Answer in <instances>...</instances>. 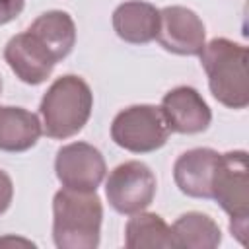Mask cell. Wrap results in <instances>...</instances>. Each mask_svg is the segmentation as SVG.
I'll list each match as a JSON object with an SVG mask.
<instances>
[{
  "label": "cell",
  "mask_w": 249,
  "mask_h": 249,
  "mask_svg": "<svg viewBox=\"0 0 249 249\" xmlns=\"http://www.w3.org/2000/svg\"><path fill=\"white\" fill-rule=\"evenodd\" d=\"M0 91H2V78H0Z\"/></svg>",
  "instance_id": "cell-20"
},
{
  "label": "cell",
  "mask_w": 249,
  "mask_h": 249,
  "mask_svg": "<svg viewBox=\"0 0 249 249\" xmlns=\"http://www.w3.org/2000/svg\"><path fill=\"white\" fill-rule=\"evenodd\" d=\"M4 58L12 72L21 82L31 86L45 82L56 64L53 54L29 31L18 33L8 41L4 49Z\"/></svg>",
  "instance_id": "cell-10"
},
{
  "label": "cell",
  "mask_w": 249,
  "mask_h": 249,
  "mask_svg": "<svg viewBox=\"0 0 249 249\" xmlns=\"http://www.w3.org/2000/svg\"><path fill=\"white\" fill-rule=\"evenodd\" d=\"M41 132L37 115L21 107H0V150L25 152L35 146Z\"/></svg>",
  "instance_id": "cell-14"
},
{
  "label": "cell",
  "mask_w": 249,
  "mask_h": 249,
  "mask_svg": "<svg viewBox=\"0 0 249 249\" xmlns=\"http://www.w3.org/2000/svg\"><path fill=\"white\" fill-rule=\"evenodd\" d=\"M93 95L89 86L74 74L56 78L41 99V128L51 138H70L78 134L91 115Z\"/></svg>",
  "instance_id": "cell-3"
},
{
  "label": "cell",
  "mask_w": 249,
  "mask_h": 249,
  "mask_svg": "<svg viewBox=\"0 0 249 249\" xmlns=\"http://www.w3.org/2000/svg\"><path fill=\"white\" fill-rule=\"evenodd\" d=\"M103 206L95 191L62 189L53 198V239L58 249L99 245Z\"/></svg>",
  "instance_id": "cell-1"
},
{
  "label": "cell",
  "mask_w": 249,
  "mask_h": 249,
  "mask_svg": "<svg viewBox=\"0 0 249 249\" xmlns=\"http://www.w3.org/2000/svg\"><path fill=\"white\" fill-rule=\"evenodd\" d=\"M161 113L169 132L196 134L208 128L212 113L202 95L189 86H179L167 91L161 99Z\"/></svg>",
  "instance_id": "cell-9"
},
{
  "label": "cell",
  "mask_w": 249,
  "mask_h": 249,
  "mask_svg": "<svg viewBox=\"0 0 249 249\" xmlns=\"http://www.w3.org/2000/svg\"><path fill=\"white\" fill-rule=\"evenodd\" d=\"M25 0H0V25L16 19L23 10Z\"/></svg>",
  "instance_id": "cell-17"
},
{
  "label": "cell",
  "mask_w": 249,
  "mask_h": 249,
  "mask_svg": "<svg viewBox=\"0 0 249 249\" xmlns=\"http://www.w3.org/2000/svg\"><path fill=\"white\" fill-rule=\"evenodd\" d=\"M124 245L128 249H167L171 243V228L161 216L136 212L124 230Z\"/></svg>",
  "instance_id": "cell-16"
},
{
  "label": "cell",
  "mask_w": 249,
  "mask_h": 249,
  "mask_svg": "<svg viewBox=\"0 0 249 249\" xmlns=\"http://www.w3.org/2000/svg\"><path fill=\"white\" fill-rule=\"evenodd\" d=\"M220 241L218 224L202 212H187L171 226V243L177 249H214Z\"/></svg>",
  "instance_id": "cell-15"
},
{
  "label": "cell",
  "mask_w": 249,
  "mask_h": 249,
  "mask_svg": "<svg viewBox=\"0 0 249 249\" xmlns=\"http://www.w3.org/2000/svg\"><path fill=\"white\" fill-rule=\"evenodd\" d=\"M12 196H14V185L12 179L6 171L0 169V214H4L10 204H12Z\"/></svg>",
  "instance_id": "cell-18"
},
{
  "label": "cell",
  "mask_w": 249,
  "mask_h": 249,
  "mask_svg": "<svg viewBox=\"0 0 249 249\" xmlns=\"http://www.w3.org/2000/svg\"><path fill=\"white\" fill-rule=\"evenodd\" d=\"M54 171L62 187L74 191H95L105 177V160L88 142L62 146L54 158Z\"/></svg>",
  "instance_id": "cell-7"
},
{
  "label": "cell",
  "mask_w": 249,
  "mask_h": 249,
  "mask_svg": "<svg viewBox=\"0 0 249 249\" xmlns=\"http://www.w3.org/2000/svg\"><path fill=\"white\" fill-rule=\"evenodd\" d=\"M169 126L163 113L156 105H132L123 109L111 124V138L117 146L146 154L161 148L167 142Z\"/></svg>",
  "instance_id": "cell-5"
},
{
  "label": "cell",
  "mask_w": 249,
  "mask_h": 249,
  "mask_svg": "<svg viewBox=\"0 0 249 249\" xmlns=\"http://www.w3.org/2000/svg\"><path fill=\"white\" fill-rule=\"evenodd\" d=\"M160 27V10L148 2L130 0L113 12V29L126 43H150Z\"/></svg>",
  "instance_id": "cell-12"
},
{
  "label": "cell",
  "mask_w": 249,
  "mask_h": 249,
  "mask_svg": "<svg viewBox=\"0 0 249 249\" xmlns=\"http://www.w3.org/2000/svg\"><path fill=\"white\" fill-rule=\"evenodd\" d=\"M39 43L53 54L58 62L72 51L76 43V25L74 19L62 10H51L41 14L27 29Z\"/></svg>",
  "instance_id": "cell-13"
},
{
  "label": "cell",
  "mask_w": 249,
  "mask_h": 249,
  "mask_svg": "<svg viewBox=\"0 0 249 249\" xmlns=\"http://www.w3.org/2000/svg\"><path fill=\"white\" fill-rule=\"evenodd\" d=\"M156 39L175 54H200L206 39L202 19L185 6H167L160 10V27Z\"/></svg>",
  "instance_id": "cell-8"
},
{
  "label": "cell",
  "mask_w": 249,
  "mask_h": 249,
  "mask_svg": "<svg viewBox=\"0 0 249 249\" xmlns=\"http://www.w3.org/2000/svg\"><path fill=\"white\" fill-rule=\"evenodd\" d=\"M23 243V245H33V243H29V241H23V239H12V237H8V239H0V245H6V243Z\"/></svg>",
  "instance_id": "cell-19"
},
{
  "label": "cell",
  "mask_w": 249,
  "mask_h": 249,
  "mask_svg": "<svg viewBox=\"0 0 249 249\" xmlns=\"http://www.w3.org/2000/svg\"><path fill=\"white\" fill-rule=\"evenodd\" d=\"M220 154L212 148H195L181 154L173 165V179L181 193L195 198H212V175Z\"/></svg>",
  "instance_id": "cell-11"
},
{
  "label": "cell",
  "mask_w": 249,
  "mask_h": 249,
  "mask_svg": "<svg viewBox=\"0 0 249 249\" xmlns=\"http://www.w3.org/2000/svg\"><path fill=\"white\" fill-rule=\"evenodd\" d=\"M109 204L121 214H136L148 208L156 196V175L142 161L117 165L105 183Z\"/></svg>",
  "instance_id": "cell-6"
},
{
  "label": "cell",
  "mask_w": 249,
  "mask_h": 249,
  "mask_svg": "<svg viewBox=\"0 0 249 249\" xmlns=\"http://www.w3.org/2000/svg\"><path fill=\"white\" fill-rule=\"evenodd\" d=\"M249 53L230 39H212L200 51V62L208 76L212 95L230 109H243L249 103Z\"/></svg>",
  "instance_id": "cell-2"
},
{
  "label": "cell",
  "mask_w": 249,
  "mask_h": 249,
  "mask_svg": "<svg viewBox=\"0 0 249 249\" xmlns=\"http://www.w3.org/2000/svg\"><path fill=\"white\" fill-rule=\"evenodd\" d=\"M212 198L228 212L230 230L241 245L249 233V165L247 152L235 150L220 154L212 175Z\"/></svg>",
  "instance_id": "cell-4"
}]
</instances>
